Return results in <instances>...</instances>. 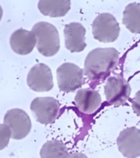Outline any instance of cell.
<instances>
[{
	"label": "cell",
	"instance_id": "cell-1",
	"mask_svg": "<svg viewBox=\"0 0 140 158\" xmlns=\"http://www.w3.org/2000/svg\"><path fill=\"white\" fill-rule=\"evenodd\" d=\"M119 52L115 48H96L88 53L84 63V72L92 81L102 80L116 67Z\"/></svg>",
	"mask_w": 140,
	"mask_h": 158
},
{
	"label": "cell",
	"instance_id": "cell-2",
	"mask_svg": "<svg viewBox=\"0 0 140 158\" xmlns=\"http://www.w3.org/2000/svg\"><path fill=\"white\" fill-rule=\"evenodd\" d=\"M37 39L36 47L42 55L54 56L60 49V39L56 27L47 22H39L32 28Z\"/></svg>",
	"mask_w": 140,
	"mask_h": 158
},
{
	"label": "cell",
	"instance_id": "cell-3",
	"mask_svg": "<svg viewBox=\"0 0 140 158\" xmlns=\"http://www.w3.org/2000/svg\"><path fill=\"white\" fill-rule=\"evenodd\" d=\"M120 27L116 19L109 13L100 14L92 23L94 38L101 43H113L119 38Z\"/></svg>",
	"mask_w": 140,
	"mask_h": 158
},
{
	"label": "cell",
	"instance_id": "cell-4",
	"mask_svg": "<svg viewBox=\"0 0 140 158\" xmlns=\"http://www.w3.org/2000/svg\"><path fill=\"white\" fill-rule=\"evenodd\" d=\"M58 88L63 92H73L82 86L83 83V69L75 64L66 62L57 69Z\"/></svg>",
	"mask_w": 140,
	"mask_h": 158
},
{
	"label": "cell",
	"instance_id": "cell-5",
	"mask_svg": "<svg viewBox=\"0 0 140 158\" xmlns=\"http://www.w3.org/2000/svg\"><path fill=\"white\" fill-rule=\"evenodd\" d=\"M4 124L11 131V137L21 140L29 134L31 129V121L28 114L21 109L8 110L4 116Z\"/></svg>",
	"mask_w": 140,
	"mask_h": 158
},
{
	"label": "cell",
	"instance_id": "cell-6",
	"mask_svg": "<svg viewBox=\"0 0 140 158\" xmlns=\"http://www.w3.org/2000/svg\"><path fill=\"white\" fill-rule=\"evenodd\" d=\"M31 110L38 122L48 125L56 119L59 111V103L51 97L36 98L31 102Z\"/></svg>",
	"mask_w": 140,
	"mask_h": 158
},
{
	"label": "cell",
	"instance_id": "cell-7",
	"mask_svg": "<svg viewBox=\"0 0 140 158\" xmlns=\"http://www.w3.org/2000/svg\"><path fill=\"white\" fill-rule=\"evenodd\" d=\"M131 92L129 83L120 76H113L107 79L104 88L107 102L114 106H120L128 100Z\"/></svg>",
	"mask_w": 140,
	"mask_h": 158
},
{
	"label": "cell",
	"instance_id": "cell-8",
	"mask_svg": "<svg viewBox=\"0 0 140 158\" xmlns=\"http://www.w3.org/2000/svg\"><path fill=\"white\" fill-rule=\"evenodd\" d=\"M27 81L28 86L36 92H47L54 87L51 69L43 63L36 64L30 69Z\"/></svg>",
	"mask_w": 140,
	"mask_h": 158
},
{
	"label": "cell",
	"instance_id": "cell-9",
	"mask_svg": "<svg viewBox=\"0 0 140 158\" xmlns=\"http://www.w3.org/2000/svg\"><path fill=\"white\" fill-rule=\"evenodd\" d=\"M119 152L126 158L140 156V129L130 127L123 129L117 138Z\"/></svg>",
	"mask_w": 140,
	"mask_h": 158
},
{
	"label": "cell",
	"instance_id": "cell-10",
	"mask_svg": "<svg viewBox=\"0 0 140 158\" xmlns=\"http://www.w3.org/2000/svg\"><path fill=\"white\" fill-rule=\"evenodd\" d=\"M65 46L71 53L81 52L87 46L85 42L86 29L78 23H70L65 26Z\"/></svg>",
	"mask_w": 140,
	"mask_h": 158
},
{
	"label": "cell",
	"instance_id": "cell-11",
	"mask_svg": "<svg viewBox=\"0 0 140 158\" xmlns=\"http://www.w3.org/2000/svg\"><path fill=\"white\" fill-rule=\"evenodd\" d=\"M37 39L32 31L24 29L16 30L10 39L11 47L14 52L20 55L28 54L34 50Z\"/></svg>",
	"mask_w": 140,
	"mask_h": 158
},
{
	"label": "cell",
	"instance_id": "cell-12",
	"mask_svg": "<svg viewBox=\"0 0 140 158\" xmlns=\"http://www.w3.org/2000/svg\"><path fill=\"white\" fill-rule=\"evenodd\" d=\"M74 102L78 110L83 114H91L95 112L102 103L101 96L95 89H81L77 92Z\"/></svg>",
	"mask_w": 140,
	"mask_h": 158
},
{
	"label": "cell",
	"instance_id": "cell-13",
	"mask_svg": "<svg viewBox=\"0 0 140 158\" xmlns=\"http://www.w3.org/2000/svg\"><path fill=\"white\" fill-rule=\"evenodd\" d=\"M39 11L52 18L63 17L70 9L69 0H41L38 3Z\"/></svg>",
	"mask_w": 140,
	"mask_h": 158
},
{
	"label": "cell",
	"instance_id": "cell-14",
	"mask_svg": "<svg viewBox=\"0 0 140 158\" xmlns=\"http://www.w3.org/2000/svg\"><path fill=\"white\" fill-rule=\"evenodd\" d=\"M123 23L134 34L140 33V4L132 2L125 7L123 11Z\"/></svg>",
	"mask_w": 140,
	"mask_h": 158
},
{
	"label": "cell",
	"instance_id": "cell-15",
	"mask_svg": "<svg viewBox=\"0 0 140 158\" xmlns=\"http://www.w3.org/2000/svg\"><path fill=\"white\" fill-rule=\"evenodd\" d=\"M66 145L57 139L45 143L40 150L41 158H69Z\"/></svg>",
	"mask_w": 140,
	"mask_h": 158
},
{
	"label": "cell",
	"instance_id": "cell-16",
	"mask_svg": "<svg viewBox=\"0 0 140 158\" xmlns=\"http://www.w3.org/2000/svg\"><path fill=\"white\" fill-rule=\"evenodd\" d=\"M11 137V129L5 124H0V150L6 148Z\"/></svg>",
	"mask_w": 140,
	"mask_h": 158
},
{
	"label": "cell",
	"instance_id": "cell-17",
	"mask_svg": "<svg viewBox=\"0 0 140 158\" xmlns=\"http://www.w3.org/2000/svg\"><path fill=\"white\" fill-rule=\"evenodd\" d=\"M131 103H132V109L134 113L140 117V90L136 93L135 96L131 101Z\"/></svg>",
	"mask_w": 140,
	"mask_h": 158
},
{
	"label": "cell",
	"instance_id": "cell-18",
	"mask_svg": "<svg viewBox=\"0 0 140 158\" xmlns=\"http://www.w3.org/2000/svg\"><path fill=\"white\" fill-rule=\"evenodd\" d=\"M69 158H87V156L82 152H74L69 156Z\"/></svg>",
	"mask_w": 140,
	"mask_h": 158
},
{
	"label": "cell",
	"instance_id": "cell-19",
	"mask_svg": "<svg viewBox=\"0 0 140 158\" xmlns=\"http://www.w3.org/2000/svg\"><path fill=\"white\" fill-rule=\"evenodd\" d=\"M2 6H1V5H0V21H1V19H2Z\"/></svg>",
	"mask_w": 140,
	"mask_h": 158
}]
</instances>
